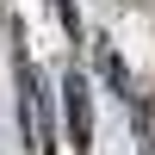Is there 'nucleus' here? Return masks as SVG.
<instances>
[{"instance_id": "nucleus-1", "label": "nucleus", "mask_w": 155, "mask_h": 155, "mask_svg": "<svg viewBox=\"0 0 155 155\" xmlns=\"http://www.w3.org/2000/svg\"><path fill=\"white\" fill-rule=\"evenodd\" d=\"M62 106H68V137H74V149H87V137H93V106H87V81H81V74H68Z\"/></svg>"}, {"instance_id": "nucleus-2", "label": "nucleus", "mask_w": 155, "mask_h": 155, "mask_svg": "<svg viewBox=\"0 0 155 155\" xmlns=\"http://www.w3.org/2000/svg\"><path fill=\"white\" fill-rule=\"evenodd\" d=\"M56 12H62V25L74 31V6H68V0H56Z\"/></svg>"}]
</instances>
